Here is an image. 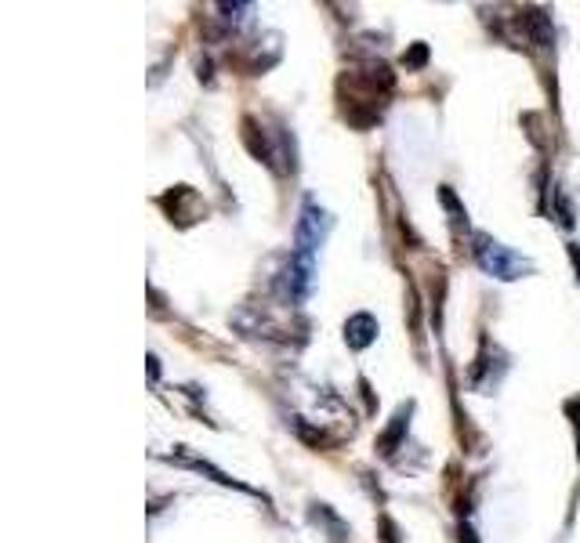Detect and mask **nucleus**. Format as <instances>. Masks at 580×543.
<instances>
[{
	"mask_svg": "<svg viewBox=\"0 0 580 543\" xmlns=\"http://www.w3.org/2000/svg\"><path fill=\"white\" fill-rule=\"evenodd\" d=\"M471 254H476V261H479V268L487 272V276H493V279H522L526 272H530V261H526L522 254H515L512 247H504V243H497L493 236H487V232H476L471 236Z\"/></svg>",
	"mask_w": 580,
	"mask_h": 543,
	"instance_id": "nucleus-1",
	"label": "nucleus"
},
{
	"mask_svg": "<svg viewBox=\"0 0 580 543\" xmlns=\"http://www.w3.org/2000/svg\"><path fill=\"white\" fill-rule=\"evenodd\" d=\"M330 228H335V217H330L316 200H305L302 214H298V228H294V243H298L294 254H302V257H313V261H316L319 247L327 243Z\"/></svg>",
	"mask_w": 580,
	"mask_h": 543,
	"instance_id": "nucleus-2",
	"label": "nucleus"
},
{
	"mask_svg": "<svg viewBox=\"0 0 580 543\" xmlns=\"http://www.w3.org/2000/svg\"><path fill=\"white\" fill-rule=\"evenodd\" d=\"M156 203L164 206L171 222H178V225H197L200 217L207 214V203H203V200H200V192H197V189H189V185H175V189L160 195Z\"/></svg>",
	"mask_w": 580,
	"mask_h": 543,
	"instance_id": "nucleus-3",
	"label": "nucleus"
},
{
	"mask_svg": "<svg viewBox=\"0 0 580 543\" xmlns=\"http://www.w3.org/2000/svg\"><path fill=\"white\" fill-rule=\"evenodd\" d=\"M374 341H378V319H374L370 312L349 315V323H345V344L352 348V352H363V348H370Z\"/></svg>",
	"mask_w": 580,
	"mask_h": 543,
	"instance_id": "nucleus-4",
	"label": "nucleus"
},
{
	"mask_svg": "<svg viewBox=\"0 0 580 543\" xmlns=\"http://www.w3.org/2000/svg\"><path fill=\"white\" fill-rule=\"evenodd\" d=\"M171 460L175 464H181V467H192V471H200V475H211L214 482L218 485H229V489H243V493H251L243 482H236V478H229L225 471H218L214 464H207V460H200V456H192V453H186V445H178V453H171Z\"/></svg>",
	"mask_w": 580,
	"mask_h": 543,
	"instance_id": "nucleus-5",
	"label": "nucleus"
},
{
	"mask_svg": "<svg viewBox=\"0 0 580 543\" xmlns=\"http://www.w3.org/2000/svg\"><path fill=\"white\" fill-rule=\"evenodd\" d=\"M411 409H414L411 402L395 409V417H392V424H389V431H384L381 439H378V450H381V456H392L395 450H400L403 434H406V428H411Z\"/></svg>",
	"mask_w": 580,
	"mask_h": 543,
	"instance_id": "nucleus-6",
	"label": "nucleus"
},
{
	"mask_svg": "<svg viewBox=\"0 0 580 543\" xmlns=\"http://www.w3.org/2000/svg\"><path fill=\"white\" fill-rule=\"evenodd\" d=\"M308 515H313V521L316 526H324L327 532H330V540L335 543H345V536H349V526L345 521H341L335 510H330L327 504H313V510H308Z\"/></svg>",
	"mask_w": 580,
	"mask_h": 543,
	"instance_id": "nucleus-7",
	"label": "nucleus"
},
{
	"mask_svg": "<svg viewBox=\"0 0 580 543\" xmlns=\"http://www.w3.org/2000/svg\"><path fill=\"white\" fill-rule=\"evenodd\" d=\"M425 59H428V48H425V43H417L411 54H403L406 65H425Z\"/></svg>",
	"mask_w": 580,
	"mask_h": 543,
	"instance_id": "nucleus-8",
	"label": "nucleus"
},
{
	"mask_svg": "<svg viewBox=\"0 0 580 543\" xmlns=\"http://www.w3.org/2000/svg\"><path fill=\"white\" fill-rule=\"evenodd\" d=\"M569 413H573V428H577V445H580V399H573V402H569V406H566ZM580 453V450H577Z\"/></svg>",
	"mask_w": 580,
	"mask_h": 543,
	"instance_id": "nucleus-9",
	"label": "nucleus"
},
{
	"mask_svg": "<svg viewBox=\"0 0 580 543\" xmlns=\"http://www.w3.org/2000/svg\"><path fill=\"white\" fill-rule=\"evenodd\" d=\"M569 257H573V265H577V272H580V250H577V247H569Z\"/></svg>",
	"mask_w": 580,
	"mask_h": 543,
	"instance_id": "nucleus-10",
	"label": "nucleus"
}]
</instances>
